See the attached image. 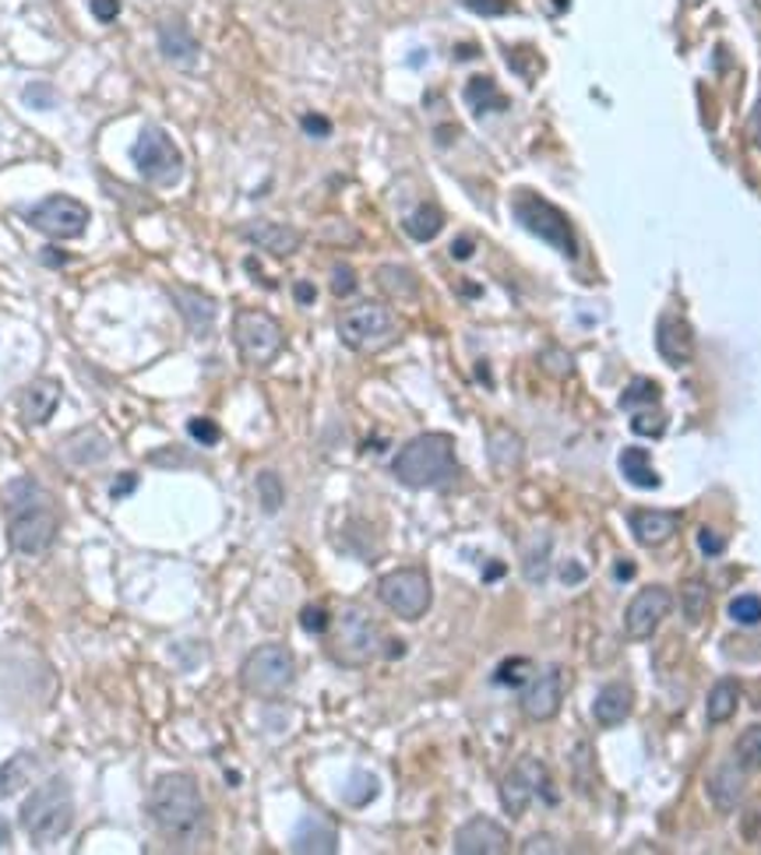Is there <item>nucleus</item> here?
I'll use <instances>...</instances> for the list:
<instances>
[{"instance_id":"1","label":"nucleus","mask_w":761,"mask_h":855,"mask_svg":"<svg viewBox=\"0 0 761 855\" xmlns=\"http://www.w3.org/2000/svg\"><path fill=\"white\" fill-rule=\"evenodd\" d=\"M149 817L166 842L181 845V848L198 842L205 817H208L198 782L184 775V771H170V775L155 778L152 793H149Z\"/></svg>"},{"instance_id":"2","label":"nucleus","mask_w":761,"mask_h":855,"mask_svg":"<svg viewBox=\"0 0 761 855\" xmlns=\"http://www.w3.org/2000/svg\"><path fill=\"white\" fill-rule=\"evenodd\" d=\"M8 542L14 553L36 556L43 550H50V542L57 535V511L50 493L36 486L22 475L8 486Z\"/></svg>"},{"instance_id":"3","label":"nucleus","mask_w":761,"mask_h":855,"mask_svg":"<svg viewBox=\"0 0 761 855\" xmlns=\"http://www.w3.org/2000/svg\"><path fill=\"white\" fill-rule=\"evenodd\" d=\"M392 472L410 489H437L448 486L459 475L456 440L448 434H419L395 454Z\"/></svg>"},{"instance_id":"4","label":"nucleus","mask_w":761,"mask_h":855,"mask_svg":"<svg viewBox=\"0 0 761 855\" xmlns=\"http://www.w3.org/2000/svg\"><path fill=\"white\" fill-rule=\"evenodd\" d=\"M74 824V796L64 775H54L39 788H32L22 802V828L28 831L32 845H54Z\"/></svg>"},{"instance_id":"5","label":"nucleus","mask_w":761,"mask_h":855,"mask_svg":"<svg viewBox=\"0 0 761 855\" xmlns=\"http://www.w3.org/2000/svg\"><path fill=\"white\" fill-rule=\"evenodd\" d=\"M378 648H381V631H378L374 616H370L360 602L343 605V613L332 620V645H328L332 659L338 666L360 669L378 659Z\"/></svg>"},{"instance_id":"6","label":"nucleus","mask_w":761,"mask_h":855,"mask_svg":"<svg viewBox=\"0 0 761 855\" xmlns=\"http://www.w3.org/2000/svg\"><path fill=\"white\" fill-rule=\"evenodd\" d=\"M131 159H135L138 176L145 180V184H152V187H176L184 180L181 148H176L166 130L155 127V124H145L138 130Z\"/></svg>"},{"instance_id":"7","label":"nucleus","mask_w":761,"mask_h":855,"mask_svg":"<svg viewBox=\"0 0 761 855\" xmlns=\"http://www.w3.org/2000/svg\"><path fill=\"white\" fill-rule=\"evenodd\" d=\"M297 680V659L286 645L254 648L240 666V683L254 697H283Z\"/></svg>"},{"instance_id":"8","label":"nucleus","mask_w":761,"mask_h":855,"mask_svg":"<svg viewBox=\"0 0 761 855\" xmlns=\"http://www.w3.org/2000/svg\"><path fill=\"white\" fill-rule=\"evenodd\" d=\"M511 211H515V219L522 222L532 236H540L543 243L557 246L564 257H578V240H575L572 219L564 216L557 205H550L546 197L522 190V194H515Z\"/></svg>"},{"instance_id":"9","label":"nucleus","mask_w":761,"mask_h":855,"mask_svg":"<svg viewBox=\"0 0 761 855\" xmlns=\"http://www.w3.org/2000/svg\"><path fill=\"white\" fill-rule=\"evenodd\" d=\"M338 338L353 353H381L399 338V321L381 303H356L338 317Z\"/></svg>"},{"instance_id":"10","label":"nucleus","mask_w":761,"mask_h":855,"mask_svg":"<svg viewBox=\"0 0 761 855\" xmlns=\"http://www.w3.org/2000/svg\"><path fill=\"white\" fill-rule=\"evenodd\" d=\"M233 338H237L240 356H244V363L257 367V370L272 367L286 342L279 321L262 314V310H240L233 317Z\"/></svg>"},{"instance_id":"11","label":"nucleus","mask_w":761,"mask_h":855,"mask_svg":"<svg viewBox=\"0 0 761 855\" xmlns=\"http://www.w3.org/2000/svg\"><path fill=\"white\" fill-rule=\"evenodd\" d=\"M378 596H381V602H384L399 620H419V616L430 610L434 591H430L427 570L402 567V570L384 574V578L378 581Z\"/></svg>"},{"instance_id":"12","label":"nucleus","mask_w":761,"mask_h":855,"mask_svg":"<svg viewBox=\"0 0 761 855\" xmlns=\"http://www.w3.org/2000/svg\"><path fill=\"white\" fill-rule=\"evenodd\" d=\"M25 219L32 229H39V233L54 236V240H78L85 233L89 226V208L78 201V197H68V194H50L43 197L39 205H32L25 211Z\"/></svg>"},{"instance_id":"13","label":"nucleus","mask_w":761,"mask_h":855,"mask_svg":"<svg viewBox=\"0 0 761 855\" xmlns=\"http://www.w3.org/2000/svg\"><path fill=\"white\" fill-rule=\"evenodd\" d=\"M670 610H673L670 588H662V585L642 588L624 610V634L631 640H649L659 631V623L670 616Z\"/></svg>"},{"instance_id":"14","label":"nucleus","mask_w":761,"mask_h":855,"mask_svg":"<svg viewBox=\"0 0 761 855\" xmlns=\"http://www.w3.org/2000/svg\"><path fill=\"white\" fill-rule=\"evenodd\" d=\"M543 788H546V767L537 758H522L505 775V782H500V807H505L508 817H522Z\"/></svg>"},{"instance_id":"15","label":"nucleus","mask_w":761,"mask_h":855,"mask_svg":"<svg viewBox=\"0 0 761 855\" xmlns=\"http://www.w3.org/2000/svg\"><path fill=\"white\" fill-rule=\"evenodd\" d=\"M561 704H564V669L550 666L522 694V715L529 721H550V718H557Z\"/></svg>"},{"instance_id":"16","label":"nucleus","mask_w":761,"mask_h":855,"mask_svg":"<svg viewBox=\"0 0 761 855\" xmlns=\"http://www.w3.org/2000/svg\"><path fill=\"white\" fill-rule=\"evenodd\" d=\"M456 848L459 855H505L511 848V834L491 817H473L456 831Z\"/></svg>"},{"instance_id":"17","label":"nucleus","mask_w":761,"mask_h":855,"mask_svg":"<svg viewBox=\"0 0 761 855\" xmlns=\"http://www.w3.org/2000/svg\"><path fill=\"white\" fill-rule=\"evenodd\" d=\"M159 49H163V57L173 68H194L201 57V46L181 14H170V19L159 22Z\"/></svg>"},{"instance_id":"18","label":"nucleus","mask_w":761,"mask_h":855,"mask_svg":"<svg viewBox=\"0 0 761 855\" xmlns=\"http://www.w3.org/2000/svg\"><path fill=\"white\" fill-rule=\"evenodd\" d=\"M656 349H659V356L667 359L670 367L691 363V356H694V332H691V324H688L684 317H677V314H662V317L656 321Z\"/></svg>"},{"instance_id":"19","label":"nucleus","mask_w":761,"mask_h":855,"mask_svg":"<svg viewBox=\"0 0 761 855\" xmlns=\"http://www.w3.org/2000/svg\"><path fill=\"white\" fill-rule=\"evenodd\" d=\"M60 405V381L57 377H36L19 398V413L25 426H43L50 423V416Z\"/></svg>"},{"instance_id":"20","label":"nucleus","mask_w":761,"mask_h":855,"mask_svg":"<svg viewBox=\"0 0 761 855\" xmlns=\"http://www.w3.org/2000/svg\"><path fill=\"white\" fill-rule=\"evenodd\" d=\"M244 240L254 243L257 251H265L272 257H293L300 251V229L286 226V222H247L244 226Z\"/></svg>"},{"instance_id":"21","label":"nucleus","mask_w":761,"mask_h":855,"mask_svg":"<svg viewBox=\"0 0 761 855\" xmlns=\"http://www.w3.org/2000/svg\"><path fill=\"white\" fill-rule=\"evenodd\" d=\"M170 300L176 303V310H181V317L187 321L191 332L205 335L208 327H212L219 303L208 292L194 289V286H170Z\"/></svg>"},{"instance_id":"22","label":"nucleus","mask_w":761,"mask_h":855,"mask_svg":"<svg viewBox=\"0 0 761 855\" xmlns=\"http://www.w3.org/2000/svg\"><path fill=\"white\" fill-rule=\"evenodd\" d=\"M680 511H631L627 524H631V535H635L642 546H662L670 542L680 529Z\"/></svg>"},{"instance_id":"23","label":"nucleus","mask_w":761,"mask_h":855,"mask_svg":"<svg viewBox=\"0 0 761 855\" xmlns=\"http://www.w3.org/2000/svg\"><path fill=\"white\" fill-rule=\"evenodd\" d=\"M631 708H635V690L627 683H607L592 701V718L603 729H613L631 715Z\"/></svg>"},{"instance_id":"24","label":"nucleus","mask_w":761,"mask_h":855,"mask_svg":"<svg viewBox=\"0 0 761 855\" xmlns=\"http://www.w3.org/2000/svg\"><path fill=\"white\" fill-rule=\"evenodd\" d=\"M705 788H708V799L716 810H723V813L737 810L740 799H743V767L740 764H719L708 775Z\"/></svg>"},{"instance_id":"25","label":"nucleus","mask_w":761,"mask_h":855,"mask_svg":"<svg viewBox=\"0 0 761 855\" xmlns=\"http://www.w3.org/2000/svg\"><path fill=\"white\" fill-rule=\"evenodd\" d=\"M64 462L68 465H95L109 454V440L100 430H82L64 440Z\"/></svg>"},{"instance_id":"26","label":"nucleus","mask_w":761,"mask_h":855,"mask_svg":"<svg viewBox=\"0 0 761 855\" xmlns=\"http://www.w3.org/2000/svg\"><path fill=\"white\" fill-rule=\"evenodd\" d=\"M338 834L332 824H325L321 817H307L297 837H293V852H321V855H332L335 852Z\"/></svg>"},{"instance_id":"27","label":"nucleus","mask_w":761,"mask_h":855,"mask_svg":"<svg viewBox=\"0 0 761 855\" xmlns=\"http://www.w3.org/2000/svg\"><path fill=\"white\" fill-rule=\"evenodd\" d=\"M402 229H406L410 240L430 243L445 229V211L437 208L434 201H424V205H416V211H410V216L402 219Z\"/></svg>"},{"instance_id":"28","label":"nucleus","mask_w":761,"mask_h":855,"mask_svg":"<svg viewBox=\"0 0 761 855\" xmlns=\"http://www.w3.org/2000/svg\"><path fill=\"white\" fill-rule=\"evenodd\" d=\"M465 103H469V109L476 113V117H487V113H500V109H508V95L500 92L497 85H494V78H473L465 85Z\"/></svg>"},{"instance_id":"29","label":"nucleus","mask_w":761,"mask_h":855,"mask_svg":"<svg viewBox=\"0 0 761 855\" xmlns=\"http://www.w3.org/2000/svg\"><path fill=\"white\" fill-rule=\"evenodd\" d=\"M737 704H740L737 680H719L716 686L708 690V701H705L708 726H723V721H730L737 715Z\"/></svg>"},{"instance_id":"30","label":"nucleus","mask_w":761,"mask_h":855,"mask_svg":"<svg viewBox=\"0 0 761 855\" xmlns=\"http://www.w3.org/2000/svg\"><path fill=\"white\" fill-rule=\"evenodd\" d=\"M621 472H624V480L638 489H656L662 483L659 472L649 462V451H642V448H627L621 454Z\"/></svg>"},{"instance_id":"31","label":"nucleus","mask_w":761,"mask_h":855,"mask_svg":"<svg viewBox=\"0 0 761 855\" xmlns=\"http://www.w3.org/2000/svg\"><path fill=\"white\" fill-rule=\"evenodd\" d=\"M374 278L388 296H395V300H413L419 292V278L402 265H381Z\"/></svg>"},{"instance_id":"32","label":"nucleus","mask_w":761,"mask_h":855,"mask_svg":"<svg viewBox=\"0 0 761 855\" xmlns=\"http://www.w3.org/2000/svg\"><path fill=\"white\" fill-rule=\"evenodd\" d=\"M491 462L497 472H511L522 465V440L511 430H494L491 434Z\"/></svg>"},{"instance_id":"33","label":"nucleus","mask_w":761,"mask_h":855,"mask_svg":"<svg viewBox=\"0 0 761 855\" xmlns=\"http://www.w3.org/2000/svg\"><path fill=\"white\" fill-rule=\"evenodd\" d=\"M708 599H712V591L702 578H691V581L680 585V610H684V620L691 623V627H699V623L705 620Z\"/></svg>"},{"instance_id":"34","label":"nucleus","mask_w":761,"mask_h":855,"mask_svg":"<svg viewBox=\"0 0 761 855\" xmlns=\"http://www.w3.org/2000/svg\"><path fill=\"white\" fill-rule=\"evenodd\" d=\"M32 771H36V758H32V753L11 758L4 767H0V796H14L19 788H25L32 782Z\"/></svg>"},{"instance_id":"35","label":"nucleus","mask_w":761,"mask_h":855,"mask_svg":"<svg viewBox=\"0 0 761 855\" xmlns=\"http://www.w3.org/2000/svg\"><path fill=\"white\" fill-rule=\"evenodd\" d=\"M737 764L743 771H761V726H751L737 739Z\"/></svg>"},{"instance_id":"36","label":"nucleus","mask_w":761,"mask_h":855,"mask_svg":"<svg viewBox=\"0 0 761 855\" xmlns=\"http://www.w3.org/2000/svg\"><path fill=\"white\" fill-rule=\"evenodd\" d=\"M635 405H659V384L649 381V377H638V381L621 394V408L631 413Z\"/></svg>"},{"instance_id":"37","label":"nucleus","mask_w":761,"mask_h":855,"mask_svg":"<svg viewBox=\"0 0 761 855\" xmlns=\"http://www.w3.org/2000/svg\"><path fill=\"white\" fill-rule=\"evenodd\" d=\"M257 497H262L265 515H275L283 507V483L275 472H262L257 475Z\"/></svg>"},{"instance_id":"38","label":"nucleus","mask_w":761,"mask_h":855,"mask_svg":"<svg viewBox=\"0 0 761 855\" xmlns=\"http://www.w3.org/2000/svg\"><path fill=\"white\" fill-rule=\"evenodd\" d=\"M730 620L740 627H758L761 623V599L758 596H737L730 602Z\"/></svg>"},{"instance_id":"39","label":"nucleus","mask_w":761,"mask_h":855,"mask_svg":"<svg viewBox=\"0 0 761 855\" xmlns=\"http://www.w3.org/2000/svg\"><path fill=\"white\" fill-rule=\"evenodd\" d=\"M22 99H25V106H32V109H50V106H57V92H54L50 85H43V81H32V85L22 92Z\"/></svg>"},{"instance_id":"40","label":"nucleus","mask_w":761,"mask_h":855,"mask_svg":"<svg viewBox=\"0 0 761 855\" xmlns=\"http://www.w3.org/2000/svg\"><path fill=\"white\" fill-rule=\"evenodd\" d=\"M462 4L473 11V14H483V19H497V14H511V0H462Z\"/></svg>"},{"instance_id":"41","label":"nucleus","mask_w":761,"mask_h":855,"mask_svg":"<svg viewBox=\"0 0 761 855\" xmlns=\"http://www.w3.org/2000/svg\"><path fill=\"white\" fill-rule=\"evenodd\" d=\"M300 627L311 631V634H325L332 627V620H328L325 610H321V605H307V610L300 613Z\"/></svg>"},{"instance_id":"42","label":"nucleus","mask_w":761,"mask_h":855,"mask_svg":"<svg viewBox=\"0 0 761 855\" xmlns=\"http://www.w3.org/2000/svg\"><path fill=\"white\" fill-rule=\"evenodd\" d=\"M332 292L335 296H353L356 292V271L349 265H335L332 268Z\"/></svg>"},{"instance_id":"43","label":"nucleus","mask_w":761,"mask_h":855,"mask_svg":"<svg viewBox=\"0 0 761 855\" xmlns=\"http://www.w3.org/2000/svg\"><path fill=\"white\" fill-rule=\"evenodd\" d=\"M187 430H191V437L198 443H219V426L212 419H191Z\"/></svg>"},{"instance_id":"44","label":"nucleus","mask_w":761,"mask_h":855,"mask_svg":"<svg viewBox=\"0 0 761 855\" xmlns=\"http://www.w3.org/2000/svg\"><path fill=\"white\" fill-rule=\"evenodd\" d=\"M518 672H529V662L526 659H511V662H505L497 669V683H522L526 677H518Z\"/></svg>"},{"instance_id":"45","label":"nucleus","mask_w":761,"mask_h":855,"mask_svg":"<svg viewBox=\"0 0 761 855\" xmlns=\"http://www.w3.org/2000/svg\"><path fill=\"white\" fill-rule=\"evenodd\" d=\"M743 837H748L751 845H761V807H754L748 817H743Z\"/></svg>"},{"instance_id":"46","label":"nucleus","mask_w":761,"mask_h":855,"mask_svg":"<svg viewBox=\"0 0 761 855\" xmlns=\"http://www.w3.org/2000/svg\"><path fill=\"white\" fill-rule=\"evenodd\" d=\"M699 546H702V553H708V556H719V553L726 550V539H719L712 529H702V532H699Z\"/></svg>"},{"instance_id":"47","label":"nucleus","mask_w":761,"mask_h":855,"mask_svg":"<svg viewBox=\"0 0 761 855\" xmlns=\"http://www.w3.org/2000/svg\"><path fill=\"white\" fill-rule=\"evenodd\" d=\"M92 14L100 22H113L120 14V0H92Z\"/></svg>"},{"instance_id":"48","label":"nucleus","mask_w":761,"mask_h":855,"mask_svg":"<svg viewBox=\"0 0 761 855\" xmlns=\"http://www.w3.org/2000/svg\"><path fill=\"white\" fill-rule=\"evenodd\" d=\"M522 852L526 855H532V852H561V845L550 834H537V837H529V842L522 845Z\"/></svg>"},{"instance_id":"49","label":"nucleus","mask_w":761,"mask_h":855,"mask_svg":"<svg viewBox=\"0 0 761 855\" xmlns=\"http://www.w3.org/2000/svg\"><path fill=\"white\" fill-rule=\"evenodd\" d=\"M748 138H751V145L761 152V95H758V103H754V109H751V120H748Z\"/></svg>"},{"instance_id":"50","label":"nucleus","mask_w":761,"mask_h":855,"mask_svg":"<svg viewBox=\"0 0 761 855\" xmlns=\"http://www.w3.org/2000/svg\"><path fill=\"white\" fill-rule=\"evenodd\" d=\"M473 251H476V243L469 236H459L456 243H451V257H456V261H469V257H473Z\"/></svg>"},{"instance_id":"51","label":"nucleus","mask_w":761,"mask_h":855,"mask_svg":"<svg viewBox=\"0 0 761 855\" xmlns=\"http://www.w3.org/2000/svg\"><path fill=\"white\" fill-rule=\"evenodd\" d=\"M303 130H307V135L325 138V135H332V124H328V120H321V117H303Z\"/></svg>"},{"instance_id":"52","label":"nucleus","mask_w":761,"mask_h":855,"mask_svg":"<svg viewBox=\"0 0 761 855\" xmlns=\"http://www.w3.org/2000/svg\"><path fill=\"white\" fill-rule=\"evenodd\" d=\"M120 483H113V497H124V493H131L135 486H138V475H131V472H124V475H117Z\"/></svg>"},{"instance_id":"53","label":"nucleus","mask_w":761,"mask_h":855,"mask_svg":"<svg viewBox=\"0 0 761 855\" xmlns=\"http://www.w3.org/2000/svg\"><path fill=\"white\" fill-rule=\"evenodd\" d=\"M293 292H297V300H300V303H314V286H311V282H297Z\"/></svg>"},{"instance_id":"54","label":"nucleus","mask_w":761,"mask_h":855,"mask_svg":"<svg viewBox=\"0 0 761 855\" xmlns=\"http://www.w3.org/2000/svg\"><path fill=\"white\" fill-rule=\"evenodd\" d=\"M43 261H46V265H64V261H68V257H60V251H50V246H46V251H43Z\"/></svg>"},{"instance_id":"55","label":"nucleus","mask_w":761,"mask_h":855,"mask_svg":"<svg viewBox=\"0 0 761 855\" xmlns=\"http://www.w3.org/2000/svg\"><path fill=\"white\" fill-rule=\"evenodd\" d=\"M618 578H635V567H631V561H621V567H618Z\"/></svg>"},{"instance_id":"56","label":"nucleus","mask_w":761,"mask_h":855,"mask_svg":"<svg viewBox=\"0 0 761 855\" xmlns=\"http://www.w3.org/2000/svg\"><path fill=\"white\" fill-rule=\"evenodd\" d=\"M8 837H11V831H8V824H4V817H0V848L8 845Z\"/></svg>"},{"instance_id":"57","label":"nucleus","mask_w":761,"mask_h":855,"mask_svg":"<svg viewBox=\"0 0 761 855\" xmlns=\"http://www.w3.org/2000/svg\"><path fill=\"white\" fill-rule=\"evenodd\" d=\"M688 4H702V0H688Z\"/></svg>"},{"instance_id":"58","label":"nucleus","mask_w":761,"mask_h":855,"mask_svg":"<svg viewBox=\"0 0 761 855\" xmlns=\"http://www.w3.org/2000/svg\"><path fill=\"white\" fill-rule=\"evenodd\" d=\"M758 11H761V0H758Z\"/></svg>"}]
</instances>
